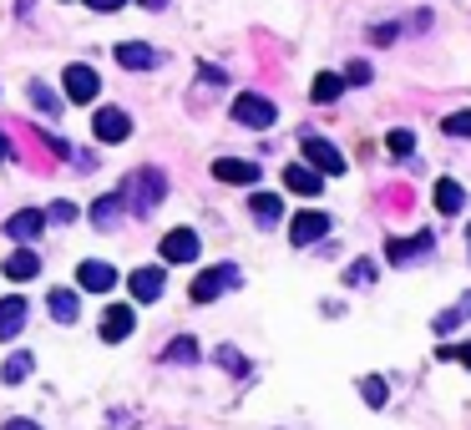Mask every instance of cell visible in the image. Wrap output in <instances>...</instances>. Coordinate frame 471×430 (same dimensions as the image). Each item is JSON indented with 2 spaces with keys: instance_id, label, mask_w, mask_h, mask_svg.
I'll list each match as a JSON object with an SVG mask.
<instances>
[{
  "instance_id": "obj_1",
  "label": "cell",
  "mask_w": 471,
  "mask_h": 430,
  "mask_svg": "<svg viewBox=\"0 0 471 430\" xmlns=\"http://www.w3.org/2000/svg\"><path fill=\"white\" fill-rule=\"evenodd\" d=\"M127 193V208L132 213H147L162 203V193H168V182H162V167H143V172H132V182L122 188Z\"/></svg>"
},
{
  "instance_id": "obj_2",
  "label": "cell",
  "mask_w": 471,
  "mask_h": 430,
  "mask_svg": "<svg viewBox=\"0 0 471 430\" xmlns=\"http://www.w3.org/2000/svg\"><path fill=\"white\" fill-rule=\"evenodd\" d=\"M233 284H239V268H233V264H214V268H203V274L193 278L188 299H193V304H214L218 294L233 289Z\"/></svg>"
},
{
  "instance_id": "obj_3",
  "label": "cell",
  "mask_w": 471,
  "mask_h": 430,
  "mask_svg": "<svg viewBox=\"0 0 471 430\" xmlns=\"http://www.w3.org/2000/svg\"><path fill=\"white\" fill-rule=\"evenodd\" d=\"M274 117H279V107L269 97H258V92H243L233 101V122L239 127H274Z\"/></svg>"
},
{
  "instance_id": "obj_4",
  "label": "cell",
  "mask_w": 471,
  "mask_h": 430,
  "mask_svg": "<svg viewBox=\"0 0 471 430\" xmlns=\"http://www.w3.org/2000/svg\"><path fill=\"white\" fill-rule=\"evenodd\" d=\"M300 147H304V162L319 167L325 178H340V172H345V157H340V147H335V142H325V137H300Z\"/></svg>"
},
{
  "instance_id": "obj_5",
  "label": "cell",
  "mask_w": 471,
  "mask_h": 430,
  "mask_svg": "<svg viewBox=\"0 0 471 430\" xmlns=\"http://www.w3.org/2000/svg\"><path fill=\"white\" fill-rule=\"evenodd\" d=\"M325 233H329V218H325V213L304 208V213H294V218H289V243H294V249H304V243H319Z\"/></svg>"
},
{
  "instance_id": "obj_6",
  "label": "cell",
  "mask_w": 471,
  "mask_h": 430,
  "mask_svg": "<svg viewBox=\"0 0 471 430\" xmlns=\"http://www.w3.org/2000/svg\"><path fill=\"white\" fill-rule=\"evenodd\" d=\"M431 243H436V238H431V228H421L415 238H390V243H386V259H390V264H415V259H426V253H431Z\"/></svg>"
},
{
  "instance_id": "obj_7",
  "label": "cell",
  "mask_w": 471,
  "mask_h": 430,
  "mask_svg": "<svg viewBox=\"0 0 471 430\" xmlns=\"http://www.w3.org/2000/svg\"><path fill=\"white\" fill-rule=\"evenodd\" d=\"M284 188L289 193H300V197H319L325 193V172L310 167V162H294V167H284Z\"/></svg>"
},
{
  "instance_id": "obj_8",
  "label": "cell",
  "mask_w": 471,
  "mask_h": 430,
  "mask_svg": "<svg viewBox=\"0 0 471 430\" xmlns=\"http://www.w3.org/2000/svg\"><path fill=\"white\" fill-rule=\"evenodd\" d=\"M198 259V233L193 228H172L162 238V264H193Z\"/></svg>"
},
{
  "instance_id": "obj_9",
  "label": "cell",
  "mask_w": 471,
  "mask_h": 430,
  "mask_svg": "<svg viewBox=\"0 0 471 430\" xmlns=\"http://www.w3.org/2000/svg\"><path fill=\"white\" fill-rule=\"evenodd\" d=\"M76 284H82L86 294H112L117 289V268L101 264V259H86V264L76 268Z\"/></svg>"
},
{
  "instance_id": "obj_10",
  "label": "cell",
  "mask_w": 471,
  "mask_h": 430,
  "mask_svg": "<svg viewBox=\"0 0 471 430\" xmlns=\"http://www.w3.org/2000/svg\"><path fill=\"white\" fill-rule=\"evenodd\" d=\"M132 324H137L132 304H107V314H101V339H107V345H122L132 334Z\"/></svg>"
},
{
  "instance_id": "obj_11",
  "label": "cell",
  "mask_w": 471,
  "mask_h": 430,
  "mask_svg": "<svg viewBox=\"0 0 471 430\" xmlns=\"http://www.w3.org/2000/svg\"><path fill=\"white\" fill-rule=\"evenodd\" d=\"M92 132H97L101 142H127L132 122H127V111H117V107H101L97 117H92Z\"/></svg>"
},
{
  "instance_id": "obj_12",
  "label": "cell",
  "mask_w": 471,
  "mask_h": 430,
  "mask_svg": "<svg viewBox=\"0 0 471 430\" xmlns=\"http://www.w3.org/2000/svg\"><path fill=\"white\" fill-rule=\"evenodd\" d=\"M101 82L92 66H66V101H97Z\"/></svg>"
},
{
  "instance_id": "obj_13",
  "label": "cell",
  "mask_w": 471,
  "mask_h": 430,
  "mask_svg": "<svg viewBox=\"0 0 471 430\" xmlns=\"http://www.w3.org/2000/svg\"><path fill=\"white\" fill-rule=\"evenodd\" d=\"M162 284H168V278H162V268H137V274L127 278V289H132V299H137V304H153L157 294H162Z\"/></svg>"
},
{
  "instance_id": "obj_14",
  "label": "cell",
  "mask_w": 471,
  "mask_h": 430,
  "mask_svg": "<svg viewBox=\"0 0 471 430\" xmlns=\"http://www.w3.org/2000/svg\"><path fill=\"white\" fill-rule=\"evenodd\" d=\"M214 178L218 182H233V188H249V182H258V167L254 162H239V157H218Z\"/></svg>"
},
{
  "instance_id": "obj_15",
  "label": "cell",
  "mask_w": 471,
  "mask_h": 430,
  "mask_svg": "<svg viewBox=\"0 0 471 430\" xmlns=\"http://www.w3.org/2000/svg\"><path fill=\"white\" fill-rule=\"evenodd\" d=\"M21 329H26V299L11 294V299H0V339H15Z\"/></svg>"
},
{
  "instance_id": "obj_16",
  "label": "cell",
  "mask_w": 471,
  "mask_h": 430,
  "mask_svg": "<svg viewBox=\"0 0 471 430\" xmlns=\"http://www.w3.org/2000/svg\"><path fill=\"white\" fill-rule=\"evenodd\" d=\"M41 228H46V213H36V208H21L11 223H5V233H11L15 243H31V238H41Z\"/></svg>"
},
{
  "instance_id": "obj_17",
  "label": "cell",
  "mask_w": 471,
  "mask_h": 430,
  "mask_svg": "<svg viewBox=\"0 0 471 430\" xmlns=\"http://www.w3.org/2000/svg\"><path fill=\"white\" fill-rule=\"evenodd\" d=\"M117 61H122L127 71H147V66H157L162 56H157L153 46H143V41H122L117 46Z\"/></svg>"
},
{
  "instance_id": "obj_18",
  "label": "cell",
  "mask_w": 471,
  "mask_h": 430,
  "mask_svg": "<svg viewBox=\"0 0 471 430\" xmlns=\"http://www.w3.org/2000/svg\"><path fill=\"white\" fill-rule=\"evenodd\" d=\"M122 208H127V193L117 188V193H107V197L92 203V223H97V228H112V223L122 218Z\"/></svg>"
},
{
  "instance_id": "obj_19",
  "label": "cell",
  "mask_w": 471,
  "mask_h": 430,
  "mask_svg": "<svg viewBox=\"0 0 471 430\" xmlns=\"http://www.w3.org/2000/svg\"><path fill=\"white\" fill-rule=\"evenodd\" d=\"M41 274V259L31 249H15L11 259H5V278H15V284H26V278H36Z\"/></svg>"
},
{
  "instance_id": "obj_20",
  "label": "cell",
  "mask_w": 471,
  "mask_h": 430,
  "mask_svg": "<svg viewBox=\"0 0 471 430\" xmlns=\"http://www.w3.org/2000/svg\"><path fill=\"white\" fill-rule=\"evenodd\" d=\"M461 203H467V193H461V182H451V178H441V182H436V213H446V218H457V213H461Z\"/></svg>"
},
{
  "instance_id": "obj_21",
  "label": "cell",
  "mask_w": 471,
  "mask_h": 430,
  "mask_svg": "<svg viewBox=\"0 0 471 430\" xmlns=\"http://www.w3.org/2000/svg\"><path fill=\"white\" fill-rule=\"evenodd\" d=\"M249 213H254V218L264 223V228H269V223L284 218V203H279L274 193H254V197H249Z\"/></svg>"
},
{
  "instance_id": "obj_22",
  "label": "cell",
  "mask_w": 471,
  "mask_h": 430,
  "mask_svg": "<svg viewBox=\"0 0 471 430\" xmlns=\"http://www.w3.org/2000/svg\"><path fill=\"white\" fill-rule=\"evenodd\" d=\"M340 92H345V76H335V71H319V76H314V86H310L314 101H335Z\"/></svg>"
},
{
  "instance_id": "obj_23",
  "label": "cell",
  "mask_w": 471,
  "mask_h": 430,
  "mask_svg": "<svg viewBox=\"0 0 471 430\" xmlns=\"http://www.w3.org/2000/svg\"><path fill=\"white\" fill-rule=\"evenodd\" d=\"M51 314H57L61 324H72L76 314H82V304H76V294H72V289H51Z\"/></svg>"
},
{
  "instance_id": "obj_24",
  "label": "cell",
  "mask_w": 471,
  "mask_h": 430,
  "mask_svg": "<svg viewBox=\"0 0 471 430\" xmlns=\"http://www.w3.org/2000/svg\"><path fill=\"white\" fill-rule=\"evenodd\" d=\"M162 360H168V364H183V360L193 364V360H198V339H172Z\"/></svg>"
},
{
  "instance_id": "obj_25",
  "label": "cell",
  "mask_w": 471,
  "mask_h": 430,
  "mask_svg": "<svg viewBox=\"0 0 471 430\" xmlns=\"http://www.w3.org/2000/svg\"><path fill=\"white\" fill-rule=\"evenodd\" d=\"M26 375H31V355H11V360H5V370H0V380H5V385H21Z\"/></svg>"
},
{
  "instance_id": "obj_26",
  "label": "cell",
  "mask_w": 471,
  "mask_h": 430,
  "mask_svg": "<svg viewBox=\"0 0 471 430\" xmlns=\"http://www.w3.org/2000/svg\"><path fill=\"white\" fill-rule=\"evenodd\" d=\"M360 395H365V405H375V410H380V405H386V380H380V375H365V380H360Z\"/></svg>"
},
{
  "instance_id": "obj_27",
  "label": "cell",
  "mask_w": 471,
  "mask_h": 430,
  "mask_svg": "<svg viewBox=\"0 0 471 430\" xmlns=\"http://www.w3.org/2000/svg\"><path fill=\"white\" fill-rule=\"evenodd\" d=\"M471 314V299H461L457 309H446V314H436V334H446V329H457L461 320H467Z\"/></svg>"
},
{
  "instance_id": "obj_28",
  "label": "cell",
  "mask_w": 471,
  "mask_h": 430,
  "mask_svg": "<svg viewBox=\"0 0 471 430\" xmlns=\"http://www.w3.org/2000/svg\"><path fill=\"white\" fill-rule=\"evenodd\" d=\"M386 147H390V153H396V157H411V153H415V132H406V127H396V132H390V137H386Z\"/></svg>"
},
{
  "instance_id": "obj_29",
  "label": "cell",
  "mask_w": 471,
  "mask_h": 430,
  "mask_svg": "<svg viewBox=\"0 0 471 430\" xmlns=\"http://www.w3.org/2000/svg\"><path fill=\"white\" fill-rule=\"evenodd\" d=\"M446 132H451V137H471V111H451V117H446Z\"/></svg>"
},
{
  "instance_id": "obj_30",
  "label": "cell",
  "mask_w": 471,
  "mask_h": 430,
  "mask_svg": "<svg viewBox=\"0 0 471 430\" xmlns=\"http://www.w3.org/2000/svg\"><path fill=\"white\" fill-rule=\"evenodd\" d=\"M31 97H36V107H41V111H61V101L51 97V92H46L41 82H31Z\"/></svg>"
},
{
  "instance_id": "obj_31",
  "label": "cell",
  "mask_w": 471,
  "mask_h": 430,
  "mask_svg": "<svg viewBox=\"0 0 471 430\" xmlns=\"http://www.w3.org/2000/svg\"><path fill=\"white\" fill-rule=\"evenodd\" d=\"M51 223H72L76 218V203H51V213H46Z\"/></svg>"
},
{
  "instance_id": "obj_32",
  "label": "cell",
  "mask_w": 471,
  "mask_h": 430,
  "mask_svg": "<svg viewBox=\"0 0 471 430\" xmlns=\"http://www.w3.org/2000/svg\"><path fill=\"white\" fill-rule=\"evenodd\" d=\"M441 360H461V364H471V345H441Z\"/></svg>"
},
{
  "instance_id": "obj_33",
  "label": "cell",
  "mask_w": 471,
  "mask_h": 430,
  "mask_svg": "<svg viewBox=\"0 0 471 430\" xmlns=\"http://www.w3.org/2000/svg\"><path fill=\"white\" fill-rule=\"evenodd\" d=\"M345 82H350V86H365V82H371V66H365V61H355V66L345 71Z\"/></svg>"
},
{
  "instance_id": "obj_34",
  "label": "cell",
  "mask_w": 471,
  "mask_h": 430,
  "mask_svg": "<svg viewBox=\"0 0 471 430\" xmlns=\"http://www.w3.org/2000/svg\"><path fill=\"white\" fill-rule=\"evenodd\" d=\"M218 364H223V370H243V360H239V355H233V349H229V345L218 349Z\"/></svg>"
},
{
  "instance_id": "obj_35",
  "label": "cell",
  "mask_w": 471,
  "mask_h": 430,
  "mask_svg": "<svg viewBox=\"0 0 471 430\" xmlns=\"http://www.w3.org/2000/svg\"><path fill=\"white\" fill-rule=\"evenodd\" d=\"M86 5H92V11H122L127 0H86Z\"/></svg>"
},
{
  "instance_id": "obj_36",
  "label": "cell",
  "mask_w": 471,
  "mask_h": 430,
  "mask_svg": "<svg viewBox=\"0 0 471 430\" xmlns=\"http://www.w3.org/2000/svg\"><path fill=\"white\" fill-rule=\"evenodd\" d=\"M0 430H41V426H36V420H5Z\"/></svg>"
},
{
  "instance_id": "obj_37",
  "label": "cell",
  "mask_w": 471,
  "mask_h": 430,
  "mask_svg": "<svg viewBox=\"0 0 471 430\" xmlns=\"http://www.w3.org/2000/svg\"><path fill=\"white\" fill-rule=\"evenodd\" d=\"M0 157H11V142H5V137H0Z\"/></svg>"
},
{
  "instance_id": "obj_38",
  "label": "cell",
  "mask_w": 471,
  "mask_h": 430,
  "mask_svg": "<svg viewBox=\"0 0 471 430\" xmlns=\"http://www.w3.org/2000/svg\"><path fill=\"white\" fill-rule=\"evenodd\" d=\"M467 253H471V228H467Z\"/></svg>"
}]
</instances>
